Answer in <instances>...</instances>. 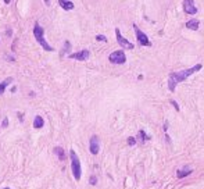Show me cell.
I'll list each match as a JSON object with an SVG mask.
<instances>
[{
	"label": "cell",
	"mask_w": 204,
	"mask_h": 189,
	"mask_svg": "<svg viewBox=\"0 0 204 189\" xmlns=\"http://www.w3.org/2000/svg\"><path fill=\"white\" fill-rule=\"evenodd\" d=\"M201 70V64H197V66L192 67V68L189 70H185V71H179V72H172L170 75V79H168V86H170V91L174 92L175 91V86H176L179 82L185 81V79H187L192 74L197 72Z\"/></svg>",
	"instance_id": "6da1fadb"
},
{
	"label": "cell",
	"mask_w": 204,
	"mask_h": 189,
	"mask_svg": "<svg viewBox=\"0 0 204 189\" xmlns=\"http://www.w3.org/2000/svg\"><path fill=\"white\" fill-rule=\"evenodd\" d=\"M34 35H35V39L38 40L39 43H40V46L43 47L44 50H47V52H53V47L50 46L47 42H46V39H44V31H43V28L40 27L39 24H35V27H34Z\"/></svg>",
	"instance_id": "7a4b0ae2"
},
{
	"label": "cell",
	"mask_w": 204,
	"mask_h": 189,
	"mask_svg": "<svg viewBox=\"0 0 204 189\" xmlns=\"http://www.w3.org/2000/svg\"><path fill=\"white\" fill-rule=\"evenodd\" d=\"M70 156H71V167H72V174H74V177H75L76 181H79L81 175H82L81 161H79V159H78L76 153L74 152V150H71V152H70Z\"/></svg>",
	"instance_id": "3957f363"
},
{
	"label": "cell",
	"mask_w": 204,
	"mask_h": 189,
	"mask_svg": "<svg viewBox=\"0 0 204 189\" xmlns=\"http://www.w3.org/2000/svg\"><path fill=\"white\" fill-rule=\"evenodd\" d=\"M108 60L112 64H124L126 61V56H125V53L122 52V50H115V52H112L111 54H110Z\"/></svg>",
	"instance_id": "277c9868"
},
{
	"label": "cell",
	"mask_w": 204,
	"mask_h": 189,
	"mask_svg": "<svg viewBox=\"0 0 204 189\" xmlns=\"http://www.w3.org/2000/svg\"><path fill=\"white\" fill-rule=\"evenodd\" d=\"M133 28H135V32H136V38H138V42L140 43L142 46H150L151 43H150V40L147 39V36H146V35H144L140 29H139V28L136 27V25H135Z\"/></svg>",
	"instance_id": "5b68a950"
},
{
	"label": "cell",
	"mask_w": 204,
	"mask_h": 189,
	"mask_svg": "<svg viewBox=\"0 0 204 189\" xmlns=\"http://www.w3.org/2000/svg\"><path fill=\"white\" fill-rule=\"evenodd\" d=\"M115 35H117V40H118V43L121 45L122 47H125V49H133V45H132L129 40H126L124 36L121 35V32H119V29L117 28L115 29Z\"/></svg>",
	"instance_id": "8992f818"
},
{
	"label": "cell",
	"mask_w": 204,
	"mask_h": 189,
	"mask_svg": "<svg viewBox=\"0 0 204 189\" xmlns=\"http://www.w3.org/2000/svg\"><path fill=\"white\" fill-rule=\"evenodd\" d=\"M89 147H90V153L92 155H97L100 150V143H99V138L96 135H93L90 138V143H89Z\"/></svg>",
	"instance_id": "52a82bcc"
},
{
	"label": "cell",
	"mask_w": 204,
	"mask_h": 189,
	"mask_svg": "<svg viewBox=\"0 0 204 189\" xmlns=\"http://www.w3.org/2000/svg\"><path fill=\"white\" fill-rule=\"evenodd\" d=\"M89 56H90L89 50H81V52H78V53L71 54V56H70V59L79 60V61H85V60L89 59Z\"/></svg>",
	"instance_id": "ba28073f"
},
{
	"label": "cell",
	"mask_w": 204,
	"mask_h": 189,
	"mask_svg": "<svg viewBox=\"0 0 204 189\" xmlns=\"http://www.w3.org/2000/svg\"><path fill=\"white\" fill-rule=\"evenodd\" d=\"M183 8H185V13H187V14H196L197 13V8H196V6H194L193 0H185Z\"/></svg>",
	"instance_id": "9c48e42d"
},
{
	"label": "cell",
	"mask_w": 204,
	"mask_h": 189,
	"mask_svg": "<svg viewBox=\"0 0 204 189\" xmlns=\"http://www.w3.org/2000/svg\"><path fill=\"white\" fill-rule=\"evenodd\" d=\"M192 171H193V170L190 167H182V168L178 170L176 175H178V178H183V177H187V175L192 174Z\"/></svg>",
	"instance_id": "30bf717a"
},
{
	"label": "cell",
	"mask_w": 204,
	"mask_h": 189,
	"mask_svg": "<svg viewBox=\"0 0 204 189\" xmlns=\"http://www.w3.org/2000/svg\"><path fill=\"white\" fill-rule=\"evenodd\" d=\"M58 4L64 8V10H72L74 8V3L70 2V0H58Z\"/></svg>",
	"instance_id": "8fae6325"
},
{
	"label": "cell",
	"mask_w": 204,
	"mask_h": 189,
	"mask_svg": "<svg viewBox=\"0 0 204 189\" xmlns=\"http://www.w3.org/2000/svg\"><path fill=\"white\" fill-rule=\"evenodd\" d=\"M186 28H189V29H193V31L199 29V21H197V20H190L186 24Z\"/></svg>",
	"instance_id": "7c38bea8"
},
{
	"label": "cell",
	"mask_w": 204,
	"mask_h": 189,
	"mask_svg": "<svg viewBox=\"0 0 204 189\" xmlns=\"http://www.w3.org/2000/svg\"><path fill=\"white\" fill-rule=\"evenodd\" d=\"M43 124H44V121H43V118H42L40 116L35 117V120H34V127L35 128H38V129H39V128L43 127Z\"/></svg>",
	"instance_id": "4fadbf2b"
},
{
	"label": "cell",
	"mask_w": 204,
	"mask_h": 189,
	"mask_svg": "<svg viewBox=\"0 0 204 189\" xmlns=\"http://www.w3.org/2000/svg\"><path fill=\"white\" fill-rule=\"evenodd\" d=\"M11 81H13L11 78H7V79H6L4 82H3V84H0V95H2L3 92L6 91V86H7V85H8V84H10V82H11Z\"/></svg>",
	"instance_id": "5bb4252c"
},
{
	"label": "cell",
	"mask_w": 204,
	"mask_h": 189,
	"mask_svg": "<svg viewBox=\"0 0 204 189\" xmlns=\"http://www.w3.org/2000/svg\"><path fill=\"white\" fill-rule=\"evenodd\" d=\"M54 152L57 153V156H58V159H60V160H64V159H65V155H64V150L61 149V147H56V149H54Z\"/></svg>",
	"instance_id": "9a60e30c"
},
{
	"label": "cell",
	"mask_w": 204,
	"mask_h": 189,
	"mask_svg": "<svg viewBox=\"0 0 204 189\" xmlns=\"http://www.w3.org/2000/svg\"><path fill=\"white\" fill-rule=\"evenodd\" d=\"M139 139H140V142H144L146 139H149V136H146L144 131H139Z\"/></svg>",
	"instance_id": "2e32d148"
},
{
	"label": "cell",
	"mask_w": 204,
	"mask_h": 189,
	"mask_svg": "<svg viewBox=\"0 0 204 189\" xmlns=\"http://www.w3.org/2000/svg\"><path fill=\"white\" fill-rule=\"evenodd\" d=\"M128 143H129L131 146H133V145H135V138H129V139H128Z\"/></svg>",
	"instance_id": "e0dca14e"
},
{
	"label": "cell",
	"mask_w": 204,
	"mask_h": 189,
	"mask_svg": "<svg viewBox=\"0 0 204 189\" xmlns=\"http://www.w3.org/2000/svg\"><path fill=\"white\" fill-rule=\"evenodd\" d=\"M96 39H97V40H103V42H106V40H107L104 36H102V35H99V36H96Z\"/></svg>",
	"instance_id": "ac0fdd59"
},
{
	"label": "cell",
	"mask_w": 204,
	"mask_h": 189,
	"mask_svg": "<svg viewBox=\"0 0 204 189\" xmlns=\"http://www.w3.org/2000/svg\"><path fill=\"white\" fill-rule=\"evenodd\" d=\"M96 182H97V179H96V177H92V178H90V184H93V185H95V184H96Z\"/></svg>",
	"instance_id": "d6986e66"
},
{
	"label": "cell",
	"mask_w": 204,
	"mask_h": 189,
	"mask_svg": "<svg viewBox=\"0 0 204 189\" xmlns=\"http://www.w3.org/2000/svg\"><path fill=\"white\" fill-rule=\"evenodd\" d=\"M7 124H8V120H7V118H4V121H3V127H7Z\"/></svg>",
	"instance_id": "ffe728a7"
},
{
	"label": "cell",
	"mask_w": 204,
	"mask_h": 189,
	"mask_svg": "<svg viewBox=\"0 0 204 189\" xmlns=\"http://www.w3.org/2000/svg\"><path fill=\"white\" fill-rule=\"evenodd\" d=\"M4 3H7V4H8V3H10V0H4Z\"/></svg>",
	"instance_id": "44dd1931"
},
{
	"label": "cell",
	"mask_w": 204,
	"mask_h": 189,
	"mask_svg": "<svg viewBox=\"0 0 204 189\" xmlns=\"http://www.w3.org/2000/svg\"><path fill=\"white\" fill-rule=\"evenodd\" d=\"M4 189H10V188H4Z\"/></svg>",
	"instance_id": "7402d4cb"
}]
</instances>
